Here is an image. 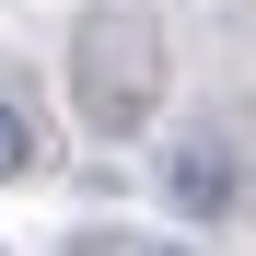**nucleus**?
Listing matches in <instances>:
<instances>
[{
    "label": "nucleus",
    "instance_id": "nucleus-1",
    "mask_svg": "<svg viewBox=\"0 0 256 256\" xmlns=\"http://www.w3.org/2000/svg\"><path fill=\"white\" fill-rule=\"evenodd\" d=\"M233 198V163H210V152H175V210H222Z\"/></svg>",
    "mask_w": 256,
    "mask_h": 256
},
{
    "label": "nucleus",
    "instance_id": "nucleus-2",
    "mask_svg": "<svg viewBox=\"0 0 256 256\" xmlns=\"http://www.w3.org/2000/svg\"><path fill=\"white\" fill-rule=\"evenodd\" d=\"M47 163V140H35V116L24 105H0V175H35Z\"/></svg>",
    "mask_w": 256,
    "mask_h": 256
},
{
    "label": "nucleus",
    "instance_id": "nucleus-3",
    "mask_svg": "<svg viewBox=\"0 0 256 256\" xmlns=\"http://www.w3.org/2000/svg\"><path fill=\"white\" fill-rule=\"evenodd\" d=\"M152 256H186V244H152Z\"/></svg>",
    "mask_w": 256,
    "mask_h": 256
}]
</instances>
